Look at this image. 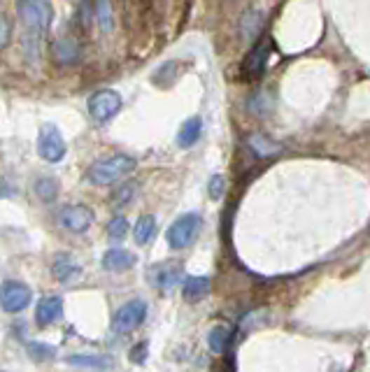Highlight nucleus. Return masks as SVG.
Instances as JSON below:
<instances>
[{
    "label": "nucleus",
    "mask_w": 370,
    "mask_h": 372,
    "mask_svg": "<svg viewBox=\"0 0 370 372\" xmlns=\"http://www.w3.org/2000/svg\"><path fill=\"white\" fill-rule=\"evenodd\" d=\"M200 226H203V219L198 214L191 212V214L179 216L168 230V242L172 249H184V247L193 244V240L198 237V233H200Z\"/></svg>",
    "instance_id": "obj_3"
},
{
    "label": "nucleus",
    "mask_w": 370,
    "mask_h": 372,
    "mask_svg": "<svg viewBox=\"0 0 370 372\" xmlns=\"http://www.w3.org/2000/svg\"><path fill=\"white\" fill-rule=\"evenodd\" d=\"M96 17L98 24L103 31H110L112 28V10H110V0H98L96 3Z\"/></svg>",
    "instance_id": "obj_21"
},
{
    "label": "nucleus",
    "mask_w": 370,
    "mask_h": 372,
    "mask_svg": "<svg viewBox=\"0 0 370 372\" xmlns=\"http://www.w3.org/2000/svg\"><path fill=\"white\" fill-rule=\"evenodd\" d=\"M133 167H135V160L130 156L117 154V156L103 158L89 167V181H93V184H98V186L114 184L117 179L126 177Z\"/></svg>",
    "instance_id": "obj_1"
},
{
    "label": "nucleus",
    "mask_w": 370,
    "mask_h": 372,
    "mask_svg": "<svg viewBox=\"0 0 370 372\" xmlns=\"http://www.w3.org/2000/svg\"><path fill=\"white\" fill-rule=\"evenodd\" d=\"M19 14L24 24L35 33H45L54 17L49 0H19Z\"/></svg>",
    "instance_id": "obj_2"
},
{
    "label": "nucleus",
    "mask_w": 370,
    "mask_h": 372,
    "mask_svg": "<svg viewBox=\"0 0 370 372\" xmlns=\"http://www.w3.org/2000/svg\"><path fill=\"white\" fill-rule=\"evenodd\" d=\"M54 275L59 277L61 282L70 280L72 275H77V266L72 263L70 256H65V254H61V256L54 259Z\"/></svg>",
    "instance_id": "obj_17"
},
{
    "label": "nucleus",
    "mask_w": 370,
    "mask_h": 372,
    "mask_svg": "<svg viewBox=\"0 0 370 372\" xmlns=\"http://www.w3.org/2000/svg\"><path fill=\"white\" fill-rule=\"evenodd\" d=\"M198 137H200V119L198 116H191L189 121H184L177 142H179V147H193V144L198 142Z\"/></svg>",
    "instance_id": "obj_16"
},
{
    "label": "nucleus",
    "mask_w": 370,
    "mask_h": 372,
    "mask_svg": "<svg viewBox=\"0 0 370 372\" xmlns=\"http://www.w3.org/2000/svg\"><path fill=\"white\" fill-rule=\"evenodd\" d=\"M119 109H121V98L117 91H98L89 100V112L98 123L110 121Z\"/></svg>",
    "instance_id": "obj_7"
},
{
    "label": "nucleus",
    "mask_w": 370,
    "mask_h": 372,
    "mask_svg": "<svg viewBox=\"0 0 370 372\" xmlns=\"http://www.w3.org/2000/svg\"><path fill=\"white\" fill-rule=\"evenodd\" d=\"M54 52H56V56H59L61 63H70L77 58V45L72 40H59L54 45Z\"/></svg>",
    "instance_id": "obj_20"
},
{
    "label": "nucleus",
    "mask_w": 370,
    "mask_h": 372,
    "mask_svg": "<svg viewBox=\"0 0 370 372\" xmlns=\"http://www.w3.org/2000/svg\"><path fill=\"white\" fill-rule=\"evenodd\" d=\"M38 151H40L42 158L49 160V163H59V160L65 156V140H63V135L59 133V128L45 126L40 130Z\"/></svg>",
    "instance_id": "obj_6"
},
{
    "label": "nucleus",
    "mask_w": 370,
    "mask_h": 372,
    "mask_svg": "<svg viewBox=\"0 0 370 372\" xmlns=\"http://www.w3.org/2000/svg\"><path fill=\"white\" fill-rule=\"evenodd\" d=\"M28 349H31V354H33V356H40V359H49V356L54 354L52 349H47V347H42V345H31Z\"/></svg>",
    "instance_id": "obj_24"
},
{
    "label": "nucleus",
    "mask_w": 370,
    "mask_h": 372,
    "mask_svg": "<svg viewBox=\"0 0 370 372\" xmlns=\"http://www.w3.org/2000/svg\"><path fill=\"white\" fill-rule=\"evenodd\" d=\"M63 317V301L59 296H47L38 303V310H35V319H38L40 326H49L54 321H59Z\"/></svg>",
    "instance_id": "obj_11"
},
{
    "label": "nucleus",
    "mask_w": 370,
    "mask_h": 372,
    "mask_svg": "<svg viewBox=\"0 0 370 372\" xmlns=\"http://www.w3.org/2000/svg\"><path fill=\"white\" fill-rule=\"evenodd\" d=\"M126 233H128V221L123 216H114L110 226H107V235H110L112 240H121Z\"/></svg>",
    "instance_id": "obj_22"
},
{
    "label": "nucleus",
    "mask_w": 370,
    "mask_h": 372,
    "mask_svg": "<svg viewBox=\"0 0 370 372\" xmlns=\"http://www.w3.org/2000/svg\"><path fill=\"white\" fill-rule=\"evenodd\" d=\"M93 214L89 207L84 205H75V207H65L61 212V223L63 228H68L72 233H84L91 226Z\"/></svg>",
    "instance_id": "obj_10"
},
{
    "label": "nucleus",
    "mask_w": 370,
    "mask_h": 372,
    "mask_svg": "<svg viewBox=\"0 0 370 372\" xmlns=\"http://www.w3.org/2000/svg\"><path fill=\"white\" fill-rule=\"evenodd\" d=\"M249 147H252V151L256 156H270V154L278 151V144L268 140L266 135H252L249 137Z\"/></svg>",
    "instance_id": "obj_18"
},
{
    "label": "nucleus",
    "mask_w": 370,
    "mask_h": 372,
    "mask_svg": "<svg viewBox=\"0 0 370 372\" xmlns=\"http://www.w3.org/2000/svg\"><path fill=\"white\" fill-rule=\"evenodd\" d=\"M144 317H147V305L142 301H130L114 315L112 328L117 333H130L142 324Z\"/></svg>",
    "instance_id": "obj_5"
},
{
    "label": "nucleus",
    "mask_w": 370,
    "mask_h": 372,
    "mask_svg": "<svg viewBox=\"0 0 370 372\" xmlns=\"http://www.w3.org/2000/svg\"><path fill=\"white\" fill-rule=\"evenodd\" d=\"M231 338H233V331H231V326L226 324H219L212 328V333H210V349H212L214 354H224L231 345Z\"/></svg>",
    "instance_id": "obj_14"
},
{
    "label": "nucleus",
    "mask_w": 370,
    "mask_h": 372,
    "mask_svg": "<svg viewBox=\"0 0 370 372\" xmlns=\"http://www.w3.org/2000/svg\"><path fill=\"white\" fill-rule=\"evenodd\" d=\"M31 303V289L21 282H5L3 287V308L5 312H21Z\"/></svg>",
    "instance_id": "obj_8"
},
{
    "label": "nucleus",
    "mask_w": 370,
    "mask_h": 372,
    "mask_svg": "<svg viewBox=\"0 0 370 372\" xmlns=\"http://www.w3.org/2000/svg\"><path fill=\"white\" fill-rule=\"evenodd\" d=\"M3 45H7V21H3Z\"/></svg>",
    "instance_id": "obj_26"
},
{
    "label": "nucleus",
    "mask_w": 370,
    "mask_h": 372,
    "mask_svg": "<svg viewBox=\"0 0 370 372\" xmlns=\"http://www.w3.org/2000/svg\"><path fill=\"white\" fill-rule=\"evenodd\" d=\"M133 263H135V256L128 254L126 249H110V252H105V256H103V268L112 270V273L128 270Z\"/></svg>",
    "instance_id": "obj_13"
},
{
    "label": "nucleus",
    "mask_w": 370,
    "mask_h": 372,
    "mask_svg": "<svg viewBox=\"0 0 370 372\" xmlns=\"http://www.w3.org/2000/svg\"><path fill=\"white\" fill-rule=\"evenodd\" d=\"M268 58H270V40L256 42V45L249 49V54L245 56V61H242V79H247V82L259 79L266 72Z\"/></svg>",
    "instance_id": "obj_4"
},
{
    "label": "nucleus",
    "mask_w": 370,
    "mask_h": 372,
    "mask_svg": "<svg viewBox=\"0 0 370 372\" xmlns=\"http://www.w3.org/2000/svg\"><path fill=\"white\" fill-rule=\"evenodd\" d=\"M149 280L161 291H170L182 282V268L177 263H158L149 270Z\"/></svg>",
    "instance_id": "obj_9"
},
{
    "label": "nucleus",
    "mask_w": 370,
    "mask_h": 372,
    "mask_svg": "<svg viewBox=\"0 0 370 372\" xmlns=\"http://www.w3.org/2000/svg\"><path fill=\"white\" fill-rule=\"evenodd\" d=\"M133 193H135V184H128V186H123L119 195H117V202H126L133 198Z\"/></svg>",
    "instance_id": "obj_25"
},
{
    "label": "nucleus",
    "mask_w": 370,
    "mask_h": 372,
    "mask_svg": "<svg viewBox=\"0 0 370 372\" xmlns=\"http://www.w3.org/2000/svg\"><path fill=\"white\" fill-rule=\"evenodd\" d=\"M221 191H224V179L217 174V177H212V181H210V195L217 200L221 195Z\"/></svg>",
    "instance_id": "obj_23"
},
{
    "label": "nucleus",
    "mask_w": 370,
    "mask_h": 372,
    "mask_svg": "<svg viewBox=\"0 0 370 372\" xmlns=\"http://www.w3.org/2000/svg\"><path fill=\"white\" fill-rule=\"evenodd\" d=\"M210 294V280L207 277H186L184 287H182V296L186 303H196L200 301L203 296Z\"/></svg>",
    "instance_id": "obj_12"
},
{
    "label": "nucleus",
    "mask_w": 370,
    "mask_h": 372,
    "mask_svg": "<svg viewBox=\"0 0 370 372\" xmlns=\"http://www.w3.org/2000/svg\"><path fill=\"white\" fill-rule=\"evenodd\" d=\"M35 193L40 195L42 200H54L56 198V193H59V181L52 179V177H45V179H40L38 184H35Z\"/></svg>",
    "instance_id": "obj_19"
},
{
    "label": "nucleus",
    "mask_w": 370,
    "mask_h": 372,
    "mask_svg": "<svg viewBox=\"0 0 370 372\" xmlns=\"http://www.w3.org/2000/svg\"><path fill=\"white\" fill-rule=\"evenodd\" d=\"M133 233H135L137 244H147V242H151V237L156 235V219L151 216V214L140 216V219H137Z\"/></svg>",
    "instance_id": "obj_15"
}]
</instances>
